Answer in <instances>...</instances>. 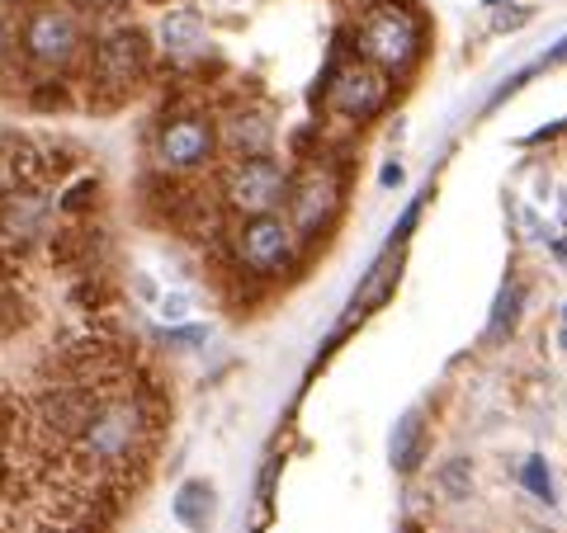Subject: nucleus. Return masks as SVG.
<instances>
[{
  "label": "nucleus",
  "instance_id": "30",
  "mask_svg": "<svg viewBox=\"0 0 567 533\" xmlns=\"http://www.w3.org/2000/svg\"><path fill=\"white\" fill-rule=\"evenodd\" d=\"M525 20H529V10L520 6V10H511V14H502V20H496V29H502V33H506V29H520Z\"/></svg>",
  "mask_w": 567,
  "mask_h": 533
},
{
  "label": "nucleus",
  "instance_id": "10",
  "mask_svg": "<svg viewBox=\"0 0 567 533\" xmlns=\"http://www.w3.org/2000/svg\"><path fill=\"white\" fill-rule=\"evenodd\" d=\"M58 203H52V185H10L0 189V237L10 241V251L29 255L33 245H48L58 232Z\"/></svg>",
  "mask_w": 567,
  "mask_h": 533
},
{
  "label": "nucleus",
  "instance_id": "20",
  "mask_svg": "<svg viewBox=\"0 0 567 533\" xmlns=\"http://www.w3.org/2000/svg\"><path fill=\"white\" fill-rule=\"evenodd\" d=\"M71 10L85 20V29H110V24H123L128 20V10H133V0H66Z\"/></svg>",
  "mask_w": 567,
  "mask_h": 533
},
{
  "label": "nucleus",
  "instance_id": "15",
  "mask_svg": "<svg viewBox=\"0 0 567 533\" xmlns=\"http://www.w3.org/2000/svg\"><path fill=\"white\" fill-rule=\"evenodd\" d=\"M171 514H175V524H185L189 533H208L218 524V491H213V482H204V477H185L171 495Z\"/></svg>",
  "mask_w": 567,
  "mask_h": 533
},
{
  "label": "nucleus",
  "instance_id": "22",
  "mask_svg": "<svg viewBox=\"0 0 567 533\" xmlns=\"http://www.w3.org/2000/svg\"><path fill=\"white\" fill-rule=\"evenodd\" d=\"M435 487L445 501H468L473 495V463L468 458H450L445 468H435Z\"/></svg>",
  "mask_w": 567,
  "mask_h": 533
},
{
  "label": "nucleus",
  "instance_id": "19",
  "mask_svg": "<svg viewBox=\"0 0 567 533\" xmlns=\"http://www.w3.org/2000/svg\"><path fill=\"white\" fill-rule=\"evenodd\" d=\"M29 104L39 114H62L76 104V85H71V76H39L29 81Z\"/></svg>",
  "mask_w": 567,
  "mask_h": 533
},
{
  "label": "nucleus",
  "instance_id": "13",
  "mask_svg": "<svg viewBox=\"0 0 567 533\" xmlns=\"http://www.w3.org/2000/svg\"><path fill=\"white\" fill-rule=\"evenodd\" d=\"M218 147L233 156H270L275 147V118L260 109V104H233L218 118Z\"/></svg>",
  "mask_w": 567,
  "mask_h": 533
},
{
  "label": "nucleus",
  "instance_id": "17",
  "mask_svg": "<svg viewBox=\"0 0 567 533\" xmlns=\"http://www.w3.org/2000/svg\"><path fill=\"white\" fill-rule=\"evenodd\" d=\"M100 199H104V180H100L95 170L71 175V180H62V189L52 194V203H58V218H62V222L91 218V212L100 208Z\"/></svg>",
  "mask_w": 567,
  "mask_h": 533
},
{
  "label": "nucleus",
  "instance_id": "24",
  "mask_svg": "<svg viewBox=\"0 0 567 533\" xmlns=\"http://www.w3.org/2000/svg\"><path fill=\"white\" fill-rule=\"evenodd\" d=\"M520 487H525L529 495H539V501L554 505V472H548V463H544L539 453H529L525 463H520Z\"/></svg>",
  "mask_w": 567,
  "mask_h": 533
},
{
  "label": "nucleus",
  "instance_id": "2",
  "mask_svg": "<svg viewBox=\"0 0 567 533\" xmlns=\"http://www.w3.org/2000/svg\"><path fill=\"white\" fill-rule=\"evenodd\" d=\"M152 33L137 29V24H110V29H95L91 33V48H85V62H81V91H85V109H100L110 114L118 109L123 100H133V91L152 76Z\"/></svg>",
  "mask_w": 567,
  "mask_h": 533
},
{
  "label": "nucleus",
  "instance_id": "35",
  "mask_svg": "<svg viewBox=\"0 0 567 533\" xmlns=\"http://www.w3.org/2000/svg\"><path fill=\"white\" fill-rule=\"evenodd\" d=\"M558 349L567 354V322H563V331H558Z\"/></svg>",
  "mask_w": 567,
  "mask_h": 533
},
{
  "label": "nucleus",
  "instance_id": "27",
  "mask_svg": "<svg viewBox=\"0 0 567 533\" xmlns=\"http://www.w3.org/2000/svg\"><path fill=\"white\" fill-rule=\"evenodd\" d=\"M14 71V10L0 6V76Z\"/></svg>",
  "mask_w": 567,
  "mask_h": 533
},
{
  "label": "nucleus",
  "instance_id": "39",
  "mask_svg": "<svg viewBox=\"0 0 567 533\" xmlns=\"http://www.w3.org/2000/svg\"><path fill=\"white\" fill-rule=\"evenodd\" d=\"M0 477H6V463H0Z\"/></svg>",
  "mask_w": 567,
  "mask_h": 533
},
{
  "label": "nucleus",
  "instance_id": "1",
  "mask_svg": "<svg viewBox=\"0 0 567 533\" xmlns=\"http://www.w3.org/2000/svg\"><path fill=\"white\" fill-rule=\"evenodd\" d=\"M156 435H162V401H156L147 383L133 378L128 387H114V393L100 397L95 416L66 443V453L85 477L128 482V477L147 463Z\"/></svg>",
  "mask_w": 567,
  "mask_h": 533
},
{
  "label": "nucleus",
  "instance_id": "7",
  "mask_svg": "<svg viewBox=\"0 0 567 533\" xmlns=\"http://www.w3.org/2000/svg\"><path fill=\"white\" fill-rule=\"evenodd\" d=\"M388 100H393V76L379 71L374 62H364L360 52H346V39H336L331 66L322 76V104L346 118V123H374Z\"/></svg>",
  "mask_w": 567,
  "mask_h": 533
},
{
  "label": "nucleus",
  "instance_id": "26",
  "mask_svg": "<svg viewBox=\"0 0 567 533\" xmlns=\"http://www.w3.org/2000/svg\"><path fill=\"white\" fill-rule=\"evenodd\" d=\"M156 316H162V326H181V322H194V297L189 293H162L156 297Z\"/></svg>",
  "mask_w": 567,
  "mask_h": 533
},
{
  "label": "nucleus",
  "instance_id": "25",
  "mask_svg": "<svg viewBox=\"0 0 567 533\" xmlns=\"http://www.w3.org/2000/svg\"><path fill=\"white\" fill-rule=\"evenodd\" d=\"M14 435H20V401H14V393L0 383V463H6Z\"/></svg>",
  "mask_w": 567,
  "mask_h": 533
},
{
  "label": "nucleus",
  "instance_id": "29",
  "mask_svg": "<svg viewBox=\"0 0 567 533\" xmlns=\"http://www.w3.org/2000/svg\"><path fill=\"white\" fill-rule=\"evenodd\" d=\"M563 62H567V39H558L554 48H548V52H544V62H539V66H563Z\"/></svg>",
  "mask_w": 567,
  "mask_h": 533
},
{
  "label": "nucleus",
  "instance_id": "37",
  "mask_svg": "<svg viewBox=\"0 0 567 533\" xmlns=\"http://www.w3.org/2000/svg\"><path fill=\"white\" fill-rule=\"evenodd\" d=\"M147 6H166V0H147Z\"/></svg>",
  "mask_w": 567,
  "mask_h": 533
},
{
  "label": "nucleus",
  "instance_id": "6",
  "mask_svg": "<svg viewBox=\"0 0 567 533\" xmlns=\"http://www.w3.org/2000/svg\"><path fill=\"white\" fill-rule=\"evenodd\" d=\"M298 241L284 212H260V218H237L227 227V260L233 270L251 283H275L293 270Z\"/></svg>",
  "mask_w": 567,
  "mask_h": 533
},
{
  "label": "nucleus",
  "instance_id": "3",
  "mask_svg": "<svg viewBox=\"0 0 567 533\" xmlns=\"http://www.w3.org/2000/svg\"><path fill=\"white\" fill-rule=\"evenodd\" d=\"M91 48V29L66 0H33L14 20V71L39 76H76Z\"/></svg>",
  "mask_w": 567,
  "mask_h": 533
},
{
  "label": "nucleus",
  "instance_id": "23",
  "mask_svg": "<svg viewBox=\"0 0 567 533\" xmlns=\"http://www.w3.org/2000/svg\"><path fill=\"white\" fill-rule=\"evenodd\" d=\"M162 345L175 354H194L208 345V326L204 322H181V326H162Z\"/></svg>",
  "mask_w": 567,
  "mask_h": 533
},
{
  "label": "nucleus",
  "instance_id": "33",
  "mask_svg": "<svg viewBox=\"0 0 567 533\" xmlns=\"http://www.w3.org/2000/svg\"><path fill=\"white\" fill-rule=\"evenodd\" d=\"M548 245H554V255L567 264V237H563V241H548Z\"/></svg>",
  "mask_w": 567,
  "mask_h": 533
},
{
  "label": "nucleus",
  "instance_id": "12",
  "mask_svg": "<svg viewBox=\"0 0 567 533\" xmlns=\"http://www.w3.org/2000/svg\"><path fill=\"white\" fill-rule=\"evenodd\" d=\"M48 260L58 264L66 279H76V274H100L104 260H110V232H104V227H95L91 218L58 222V232L48 237Z\"/></svg>",
  "mask_w": 567,
  "mask_h": 533
},
{
  "label": "nucleus",
  "instance_id": "4",
  "mask_svg": "<svg viewBox=\"0 0 567 533\" xmlns=\"http://www.w3.org/2000/svg\"><path fill=\"white\" fill-rule=\"evenodd\" d=\"M350 43L364 62H374L398 81L406 71H416L425 58V24L406 0H374V6H364Z\"/></svg>",
  "mask_w": 567,
  "mask_h": 533
},
{
  "label": "nucleus",
  "instance_id": "38",
  "mask_svg": "<svg viewBox=\"0 0 567 533\" xmlns=\"http://www.w3.org/2000/svg\"><path fill=\"white\" fill-rule=\"evenodd\" d=\"M563 322H567V302H563Z\"/></svg>",
  "mask_w": 567,
  "mask_h": 533
},
{
  "label": "nucleus",
  "instance_id": "11",
  "mask_svg": "<svg viewBox=\"0 0 567 533\" xmlns=\"http://www.w3.org/2000/svg\"><path fill=\"white\" fill-rule=\"evenodd\" d=\"M100 397H104L100 387L48 378V383L39 387V393H33V430H39L48 443H58V449H66V443L85 430V420L95 416Z\"/></svg>",
  "mask_w": 567,
  "mask_h": 533
},
{
  "label": "nucleus",
  "instance_id": "31",
  "mask_svg": "<svg viewBox=\"0 0 567 533\" xmlns=\"http://www.w3.org/2000/svg\"><path fill=\"white\" fill-rule=\"evenodd\" d=\"M379 185H383V189H398V185H402V166H398V161H388L383 175H379Z\"/></svg>",
  "mask_w": 567,
  "mask_h": 533
},
{
  "label": "nucleus",
  "instance_id": "16",
  "mask_svg": "<svg viewBox=\"0 0 567 533\" xmlns=\"http://www.w3.org/2000/svg\"><path fill=\"white\" fill-rule=\"evenodd\" d=\"M425 449H431V435H425V416L416 411H406L398 425H393V439H388V458H393V468L402 477H412L421 463H425Z\"/></svg>",
  "mask_w": 567,
  "mask_h": 533
},
{
  "label": "nucleus",
  "instance_id": "34",
  "mask_svg": "<svg viewBox=\"0 0 567 533\" xmlns=\"http://www.w3.org/2000/svg\"><path fill=\"white\" fill-rule=\"evenodd\" d=\"M0 6H6V10H14V14H20L24 6H33V0H0Z\"/></svg>",
  "mask_w": 567,
  "mask_h": 533
},
{
  "label": "nucleus",
  "instance_id": "36",
  "mask_svg": "<svg viewBox=\"0 0 567 533\" xmlns=\"http://www.w3.org/2000/svg\"><path fill=\"white\" fill-rule=\"evenodd\" d=\"M487 6H506V0H487Z\"/></svg>",
  "mask_w": 567,
  "mask_h": 533
},
{
  "label": "nucleus",
  "instance_id": "32",
  "mask_svg": "<svg viewBox=\"0 0 567 533\" xmlns=\"http://www.w3.org/2000/svg\"><path fill=\"white\" fill-rule=\"evenodd\" d=\"M137 293L147 297V302H156V297H162V293H156V283H152V274H137Z\"/></svg>",
  "mask_w": 567,
  "mask_h": 533
},
{
  "label": "nucleus",
  "instance_id": "14",
  "mask_svg": "<svg viewBox=\"0 0 567 533\" xmlns=\"http://www.w3.org/2000/svg\"><path fill=\"white\" fill-rule=\"evenodd\" d=\"M204 14L199 10H189V6H181V10H166L162 14V24H156V43H162V52L171 62H189V58H199L204 52Z\"/></svg>",
  "mask_w": 567,
  "mask_h": 533
},
{
  "label": "nucleus",
  "instance_id": "21",
  "mask_svg": "<svg viewBox=\"0 0 567 533\" xmlns=\"http://www.w3.org/2000/svg\"><path fill=\"white\" fill-rule=\"evenodd\" d=\"M29 326V302L20 293V283L14 279H0V341H10V335H20Z\"/></svg>",
  "mask_w": 567,
  "mask_h": 533
},
{
  "label": "nucleus",
  "instance_id": "28",
  "mask_svg": "<svg viewBox=\"0 0 567 533\" xmlns=\"http://www.w3.org/2000/svg\"><path fill=\"white\" fill-rule=\"evenodd\" d=\"M20 264H24V255L10 251V241L0 237V279H14V274H20Z\"/></svg>",
  "mask_w": 567,
  "mask_h": 533
},
{
  "label": "nucleus",
  "instance_id": "9",
  "mask_svg": "<svg viewBox=\"0 0 567 533\" xmlns=\"http://www.w3.org/2000/svg\"><path fill=\"white\" fill-rule=\"evenodd\" d=\"M284 194H289V166L279 156H237L218 175V199L237 218H260V212H279Z\"/></svg>",
  "mask_w": 567,
  "mask_h": 533
},
{
  "label": "nucleus",
  "instance_id": "18",
  "mask_svg": "<svg viewBox=\"0 0 567 533\" xmlns=\"http://www.w3.org/2000/svg\"><path fill=\"white\" fill-rule=\"evenodd\" d=\"M520 312H525V289L520 283H502V293H496V302H492V322L483 331V341L487 345H506L511 331L520 326Z\"/></svg>",
  "mask_w": 567,
  "mask_h": 533
},
{
  "label": "nucleus",
  "instance_id": "8",
  "mask_svg": "<svg viewBox=\"0 0 567 533\" xmlns=\"http://www.w3.org/2000/svg\"><path fill=\"white\" fill-rule=\"evenodd\" d=\"M346 203V180L331 161H303L298 170H289V194H284V218H289L293 237L312 245L327 237V227L336 222V212Z\"/></svg>",
  "mask_w": 567,
  "mask_h": 533
},
{
  "label": "nucleus",
  "instance_id": "5",
  "mask_svg": "<svg viewBox=\"0 0 567 533\" xmlns=\"http://www.w3.org/2000/svg\"><path fill=\"white\" fill-rule=\"evenodd\" d=\"M218 118L208 109H194V104H181V109H166L152 128V166L162 175H181V180H194L204 175L213 161H218Z\"/></svg>",
  "mask_w": 567,
  "mask_h": 533
}]
</instances>
